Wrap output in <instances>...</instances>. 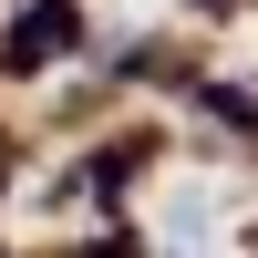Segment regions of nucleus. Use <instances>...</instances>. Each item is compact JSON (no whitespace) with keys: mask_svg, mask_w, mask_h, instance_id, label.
I'll use <instances>...</instances> for the list:
<instances>
[{"mask_svg":"<svg viewBox=\"0 0 258 258\" xmlns=\"http://www.w3.org/2000/svg\"><path fill=\"white\" fill-rule=\"evenodd\" d=\"M155 258H227V186L217 176H176L155 197Z\"/></svg>","mask_w":258,"mask_h":258,"instance_id":"nucleus-1","label":"nucleus"}]
</instances>
